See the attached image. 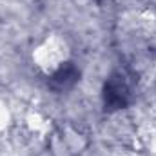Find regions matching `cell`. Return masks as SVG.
Listing matches in <instances>:
<instances>
[{
	"label": "cell",
	"mask_w": 156,
	"mask_h": 156,
	"mask_svg": "<svg viewBox=\"0 0 156 156\" xmlns=\"http://www.w3.org/2000/svg\"><path fill=\"white\" fill-rule=\"evenodd\" d=\"M104 107L113 113L127 107L134 96V76L127 69H115L104 83Z\"/></svg>",
	"instance_id": "1"
},
{
	"label": "cell",
	"mask_w": 156,
	"mask_h": 156,
	"mask_svg": "<svg viewBox=\"0 0 156 156\" xmlns=\"http://www.w3.org/2000/svg\"><path fill=\"white\" fill-rule=\"evenodd\" d=\"M78 76H80V71H78L76 67L71 64V62H67V64H64L60 69H56L51 76H49V85L53 87V89H56V91H66V89H71L75 83L78 82Z\"/></svg>",
	"instance_id": "2"
}]
</instances>
